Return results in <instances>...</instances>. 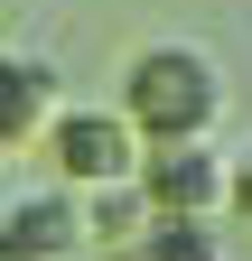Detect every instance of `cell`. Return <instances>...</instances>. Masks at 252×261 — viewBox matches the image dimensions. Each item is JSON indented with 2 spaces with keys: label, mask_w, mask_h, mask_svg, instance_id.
Segmentation results:
<instances>
[{
  "label": "cell",
  "mask_w": 252,
  "mask_h": 261,
  "mask_svg": "<svg viewBox=\"0 0 252 261\" xmlns=\"http://www.w3.org/2000/svg\"><path fill=\"white\" fill-rule=\"evenodd\" d=\"M121 121H131L149 149L215 140V121H224V65H215L196 38H149L131 65H121Z\"/></svg>",
  "instance_id": "cell-1"
},
{
  "label": "cell",
  "mask_w": 252,
  "mask_h": 261,
  "mask_svg": "<svg viewBox=\"0 0 252 261\" xmlns=\"http://www.w3.org/2000/svg\"><path fill=\"white\" fill-rule=\"evenodd\" d=\"M47 168H56V187H75V196H103V187H131L140 177V130L121 121V103H56V121H47Z\"/></svg>",
  "instance_id": "cell-2"
},
{
  "label": "cell",
  "mask_w": 252,
  "mask_h": 261,
  "mask_svg": "<svg viewBox=\"0 0 252 261\" xmlns=\"http://www.w3.org/2000/svg\"><path fill=\"white\" fill-rule=\"evenodd\" d=\"M140 205L149 215H196L215 224L234 205V159H215V140H168V149H140Z\"/></svg>",
  "instance_id": "cell-3"
},
{
  "label": "cell",
  "mask_w": 252,
  "mask_h": 261,
  "mask_svg": "<svg viewBox=\"0 0 252 261\" xmlns=\"http://www.w3.org/2000/svg\"><path fill=\"white\" fill-rule=\"evenodd\" d=\"M93 243V224H84V196L75 187H19L10 205H0V261H75Z\"/></svg>",
  "instance_id": "cell-4"
},
{
  "label": "cell",
  "mask_w": 252,
  "mask_h": 261,
  "mask_svg": "<svg viewBox=\"0 0 252 261\" xmlns=\"http://www.w3.org/2000/svg\"><path fill=\"white\" fill-rule=\"evenodd\" d=\"M47 121H56V65L28 47H0V149L47 140Z\"/></svg>",
  "instance_id": "cell-5"
},
{
  "label": "cell",
  "mask_w": 252,
  "mask_h": 261,
  "mask_svg": "<svg viewBox=\"0 0 252 261\" xmlns=\"http://www.w3.org/2000/svg\"><path fill=\"white\" fill-rule=\"evenodd\" d=\"M131 261H234V243L215 224H196V215H149V233H140Z\"/></svg>",
  "instance_id": "cell-6"
},
{
  "label": "cell",
  "mask_w": 252,
  "mask_h": 261,
  "mask_svg": "<svg viewBox=\"0 0 252 261\" xmlns=\"http://www.w3.org/2000/svg\"><path fill=\"white\" fill-rule=\"evenodd\" d=\"M234 215H252V159H234Z\"/></svg>",
  "instance_id": "cell-7"
}]
</instances>
